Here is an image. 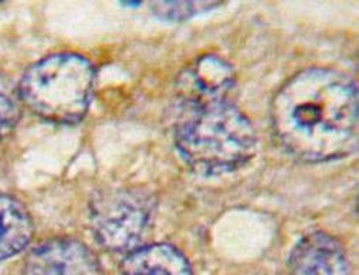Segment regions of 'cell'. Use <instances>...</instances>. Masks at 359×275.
Returning <instances> with one entry per match:
<instances>
[{"instance_id":"10","label":"cell","mask_w":359,"mask_h":275,"mask_svg":"<svg viewBox=\"0 0 359 275\" xmlns=\"http://www.w3.org/2000/svg\"><path fill=\"white\" fill-rule=\"evenodd\" d=\"M20 116V99L11 82L0 75V141L13 130Z\"/></svg>"},{"instance_id":"9","label":"cell","mask_w":359,"mask_h":275,"mask_svg":"<svg viewBox=\"0 0 359 275\" xmlns=\"http://www.w3.org/2000/svg\"><path fill=\"white\" fill-rule=\"evenodd\" d=\"M33 222L25 205L9 195L0 194V261H5L30 243Z\"/></svg>"},{"instance_id":"6","label":"cell","mask_w":359,"mask_h":275,"mask_svg":"<svg viewBox=\"0 0 359 275\" xmlns=\"http://www.w3.org/2000/svg\"><path fill=\"white\" fill-rule=\"evenodd\" d=\"M23 275H103L93 251L72 238H53L26 257Z\"/></svg>"},{"instance_id":"8","label":"cell","mask_w":359,"mask_h":275,"mask_svg":"<svg viewBox=\"0 0 359 275\" xmlns=\"http://www.w3.org/2000/svg\"><path fill=\"white\" fill-rule=\"evenodd\" d=\"M123 275H194L187 257L169 244L137 247L122 261Z\"/></svg>"},{"instance_id":"7","label":"cell","mask_w":359,"mask_h":275,"mask_svg":"<svg viewBox=\"0 0 359 275\" xmlns=\"http://www.w3.org/2000/svg\"><path fill=\"white\" fill-rule=\"evenodd\" d=\"M290 275H351L342 246L325 232H311L301 238L288 260Z\"/></svg>"},{"instance_id":"1","label":"cell","mask_w":359,"mask_h":275,"mask_svg":"<svg viewBox=\"0 0 359 275\" xmlns=\"http://www.w3.org/2000/svg\"><path fill=\"white\" fill-rule=\"evenodd\" d=\"M271 118L279 144L299 161H335L358 148V88L335 69L292 76L276 92Z\"/></svg>"},{"instance_id":"3","label":"cell","mask_w":359,"mask_h":275,"mask_svg":"<svg viewBox=\"0 0 359 275\" xmlns=\"http://www.w3.org/2000/svg\"><path fill=\"white\" fill-rule=\"evenodd\" d=\"M93 65L76 53H55L33 63L20 79V103L34 115L72 125L81 122L93 98Z\"/></svg>"},{"instance_id":"5","label":"cell","mask_w":359,"mask_h":275,"mask_svg":"<svg viewBox=\"0 0 359 275\" xmlns=\"http://www.w3.org/2000/svg\"><path fill=\"white\" fill-rule=\"evenodd\" d=\"M235 88L232 66L217 55H203L187 66L176 82L179 108L229 100Z\"/></svg>"},{"instance_id":"11","label":"cell","mask_w":359,"mask_h":275,"mask_svg":"<svg viewBox=\"0 0 359 275\" xmlns=\"http://www.w3.org/2000/svg\"><path fill=\"white\" fill-rule=\"evenodd\" d=\"M218 2H158L152 5L154 13L165 20H184L217 8Z\"/></svg>"},{"instance_id":"4","label":"cell","mask_w":359,"mask_h":275,"mask_svg":"<svg viewBox=\"0 0 359 275\" xmlns=\"http://www.w3.org/2000/svg\"><path fill=\"white\" fill-rule=\"evenodd\" d=\"M154 208L152 196L142 189H103L90 203L92 232L107 251L130 253L145 235Z\"/></svg>"},{"instance_id":"2","label":"cell","mask_w":359,"mask_h":275,"mask_svg":"<svg viewBox=\"0 0 359 275\" xmlns=\"http://www.w3.org/2000/svg\"><path fill=\"white\" fill-rule=\"evenodd\" d=\"M175 144L187 165L202 175H222L254 158L257 130L232 100L181 109Z\"/></svg>"}]
</instances>
